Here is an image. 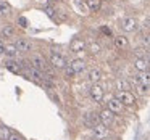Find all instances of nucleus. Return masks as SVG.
Returning a JSON list of instances; mask_svg holds the SVG:
<instances>
[{"mask_svg": "<svg viewBox=\"0 0 150 140\" xmlns=\"http://www.w3.org/2000/svg\"><path fill=\"white\" fill-rule=\"evenodd\" d=\"M91 132H92V137H94L95 140H105L111 135L110 129L102 122H98V124H95L94 127H91Z\"/></svg>", "mask_w": 150, "mask_h": 140, "instance_id": "f257e3e1", "label": "nucleus"}, {"mask_svg": "<svg viewBox=\"0 0 150 140\" xmlns=\"http://www.w3.org/2000/svg\"><path fill=\"white\" fill-rule=\"evenodd\" d=\"M105 108H108V110L113 114H116V116H121L123 111H124V105L121 103L116 97H108L107 101H105Z\"/></svg>", "mask_w": 150, "mask_h": 140, "instance_id": "f03ea898", "label": "nucleus"}, {"mask_svg": "<svg viewBox=\"0 0 150 140\" xmlns=\"http://www.w3.org/2000/svg\"><path fill=\"white\" fill-rule=\"evenodd\" d=\"M89 97L94 103H102L105 100V89L100 84H92V87L89 89Z\"/></svg>", "mask_w": 150, "mask_h": 140, "instance_id": "7ed1b4c3", "label": "nucleus"}, {"mask_svg": "<svg viewBox=\"0 0 150 140\" xmlns=\"http://www.w3.org/2000/svg\"><path fill=\"white\" fill-rule=\"evenodd\" d=\"M115 97L124 105V106H134L136 105V95L132 94L131 90H121V92H116Z\"/></svg>", "mask_w": 150, "mask_h": 140, "instance_id": "20e7f679", "label": "nucleus"}, {"mask_svg": "<svg viewBox=\"0 0 150 140\" xmlns=\"http://www.w3.org/2000/svg\"><path fill=\"white\" fill-rule=\"evenodd\" d=\"M120 27L124 32H134L137 29V20L132 16H124L120 23Z\"/></svg>", "mask_w": 150, "mask_h": 140, "instance_id": "39448f33", "label": "nucleus"}, {"mask_svg": "<svg viewBox=\"0 0 150 140\" xmlns=\"http://www.w3.org/2000/svg\"><path fill=\"white\" fill-rule=\"evenodd\" d=\"M87 44H86V40H82L81 37H74V39L69 42V50H71L73 53H82L87 50Z\"/></svg>", "mask_w": 150, "mask_h": 140, "instance_id": "423d86ee", "label": "nucleus"}, {"mask_svg": "<svg viewBox=\"0 0 150 140\" xmlns=\"http://www.w3.org/2000/svg\"><path fill=\"white\" fill-rule=\"evenodd\" d=\"M132 68L136 69L137 72H144L150 69V61L145 58V56H136L132 61Z\"/></svg>", "mask_w": 150, "mask_h": 140, "instance_id": "0eeeda50", "label": "nucleus"}, {"mask_svg": "<svg viewBox=\"0 0 150 140\" xmlns=\"http://www.w3.org/2000/svg\"><path fill=\"white\" fill-rule=\"evenodd\" d=\"M98 116H100V122L102 124H105L107 127H110V126L115 124V116H116V114H113L108 108H103V110L98 111Z\"/></svg>", "mask_w": 150, "mask_h": 140, "instance_id": "6e6552de", "label": "nucleus"}, {"mask_svg": "<svg viewBox=\"0 0 150 140\" xmlns=\"http://www.w3.org/2000/svg\"><path fill=\"white\" fill-rule=\"evenodd\" d=\"M50 63H52V66H53V68H57V69H65L66 68L65 56L60 55V53H57V52H53L52 55H50Z\"/></svg>", "mask_w": 150, "mask_h": 140, "instance_id": "1a4fd4ad", "label": "nucleus"}, {"mask_svg": "<svg viewBox=\"0 0 150 140\" xmlns=\"http://www.w3.org/2000/svg\"><path fill=\"white\" fill-rule=\"evenodd\" d=\"M113 45L116 50H127V47H129V39H127L124 34H121V36H116L113 40Z\"/></svg>", "mask_w": 150, "mask_h": 140, "instance_id": "9d476101", "label": "nucleus"}, {"mask_svg": "<svg viewBox=\"0 0 150 140\" xmlns=\"http://www.w3.org/2000/svg\"><path fill=\"white\" fill-rule=\"evenodd\" d=\"M102 71L98 68H92V69H89V72H87V81L91 82V84H98V82L102 81Z\"/></svg>", "mask_w": 150, "mask_h": 140, "instance_id": "9b49d317", "label": "nucleus"}, {"mask_svg": "<svg viewBox=\"0 0 150 140\" xmlns=\"http://www.w3.org/2000/svg\"><path fill=\"white\" fill-rule=\"evenodd\" d=\"M31 63H33V68L39 69V71H44V72H45L47 69H49V68H47L45 60H44L40 55H34L33 58H31Z\"/></svg>", "mask_w": 150, "mask_h": 140, "instance_id": "f8f14e48", "label": "nucleus"}, {"mask_svg": "<svg viewBox=\"0 0 150 140\" xmlns=\"http://www.w3.org/2000/svg\"><path fill=\"white\" fill-rule=\"evenodd\" d=\"M132 79L137 82V84H142V85H145V87H150V71L137 72Z\"/></svg>", "mask_w": 150, "mask_h": 140, "instance_id": "ddd939ff", "label": "nucleus"}, {"mask_svg": "<svg viewBox=\"0 0 150 140\" xmlns=\"http://www.w3.org/2000/svg\"><path fill=\"white\" fill-rule=\"evenodd\" d=\"M113 87H115V90H116V92L129 90V89H132V87H131V82L127 81V79H124V77H118L116 81L113 82Z\"/></svg>", "mask_w": 150, "mask_h": 140, "instance_id": "4468645a", "label": "nucleus"}, {"mask_svg": "<svg viewBox=\"0 0 150 140\" xmlns=\"http://www.w3.org/2000/svg\"><path fill=\"white\" fill-rule=\"evenodd\" d=\"M15 45H16L18 52H24V53H26V52H31V50H33V44H31L28 39H18Z\"/></svg>", "mask_w": 150, "mask_h": 140, "instance_id": "2eb2a0df", "label": "nucleus"}, {"mask_svg": "<svg viewBox=\"0 0 150 140\" xmlns=\"http://www.w3.org/2000/svg\"><path fill=\"white\" fill-rule=\"evenodd\" d=\"M69 66L76 71V74H81V72L86 71V61H84V60H81V58L73 60V61L69 63Z\"/></svg>", "mask_w": 150, "mask_h": 140, "instance_id": "dca6fc26", "label": "nucleus"}, {"mask_svg": "<svg viewBox=\"0 0 150 140\" xmlns=\"http://www.w3.org/2000/svg\"><path fill=\"white\" fill-rule=\"evenodd\" d=\"M5 68H7L10 72H13V74H20V72H21L20 63L13 61V60H7V61H5Z\"/></svg>", "mask_w": 150, "mask_h": 140, "instance_id": "f3484780", "label": "nucleus"}, {"mask_svg": "<svg viewBox=\"0 0 150 140\" xmlns=\"http://www.w3.org/2000/svg\"><path fill=\"white\" fill-rule=\"evenodd\" d=\"M28 74H29L36 82H44L45 81V76L42 74V71H39V69H36V68H31L29 71H28Z\"/></svg>", "mask_w": 150, "mask_h": 140, "instance_id": "a211bd4d", "label": "nucleus"}, {"mask_svg": "<svg viewBox=\"0 0 150 140\" xmlns=\"http://www.w3.org/2000/svg\"><path fill=\"white\" fill-rule=\"evenodd\" d=\"M86 7L91 11H98L102 8V0H86Z\"/></svg>", "mask_w": 150, "mask_h": 140, "instance_id": "6ab92c4d", "label": "nucleus"}, {"mask_svg": "<svg viewBox=\"0 0 150 140\" xmlns=\"http://www.w3.org/2000/svg\"><path fill=\"white\" fill-rule=\"evenodd\" d=\"M10 135H11L10 127H7L5 124H0V140H8Z\"/></svg>", "mask_w": 150, "mask_h": 140, "instance_id": "aec40b11", "label": "nucleus"}, {"mask_svg": "<svg viewBox=\"0 0 150 140\" xmlns=\"http://www.w3.org/2000/svg\"><path fill=\"white\" fill-rule=\"evenodd\" d=\"M5 53H7L10 58H13V56H16V53H18V49H16V45L15 44H8L7 45V49H5Z\"/></svg>", "mask_w": 150, "mask_h": 140, "instance_id": "412c9836", "label": "nucleus"}, {"mask_svg": "<svg viewBox=\"0 0 150 140\" xmlns=\"http://www.w3.org/2000/svg\"><path fill=\"white\" fill-rule=\"evenodd\" d=\"M2 36L4 37H13L15 36V27L11 24H7V26L2 29Z\"/></svg>", "mask_w": 150, "mask_h": 140, "instance_id": "4be33fe9", "label": "nucleus"}, {"mask_svg": "<svg viewBox=\"0 0 150 140\" xmlns=\"http://www.w3.org/2000/svg\"><path fill=\"white\" fill-rule=\"evenodd\" d=\"M10 11H11V7L7 4V2H0V15H2V16L10 15Z\"/></svg>", "mask_w": 150, "mask_h": 140, "instance_id": "5701e85b", "label": "nucleus"}, {"mask_svg": "<svg viewBox=\"0 0 150 140\" xmlns=\"http://www.w3.org/2000/svg\"><path fill=\"white\" fill-rule=\"evenodd\" d=\"M87 49L91 50V53H94V55H100V52H102V45H100V44H97V42L91 44Z\"/></svg>", "mask_w": 150, "mask_h": 140, "instance_id": "b1692460", "label": "nucleus"}, {"mask_svg": "<svg viewBox=\"0 0 150 140\" xmlns=\"http://www.w3.org/2000/svg\"><path fill=\"white\" fill-rule=\"evenodd\" d=\"M63 72H65V77H66V79H73V77L76 76V71H74V69H73L69 65H66V68L63 69Z\"/></svg>", "mask_w": 150, "mask_h": 140, "instance_id": "393cba45", "label": "nucleus"}, {"mask_svg": "<svg viewBox=\"0 0 150 140\" xmlns=\"http://www.w3.org/2000/svg\"><path fill=\"white\" fill-rule=\"evenodd\" d=\"M140 42H142V45H144V47L150 49V32L142 34V37H140Z\"/></svg>", "mask_w": 150, "mask_h": 140, "instance_id": "a878e982", "label": "nucleus"}, {"mask_svg": "<svg viewBox=\"0 0 150 140\" xmlns=\"http://www.w3.org/2000/svg\"><path fill=\"white\" fill-rule=\"evenodd\" d=\"M18 24H20V27L26 29V27H28V20L24 16H20V18H18Z\"/></svg>", "mask_w": 150, "mask_h": 140, "instance_id": "bb28decb", "label": "nucleus"}, {"mask_svg": "<svg viewBox=\"0 0 150 140\" xmlns=\"http://www.w3.org/2000/svg\"><path fill=\"white\" fill-rule=\"evenodd\" d=\"M8 140H24L23 135H20L18 132H11V135L8 137Z\"/></svg>", "mask_w": 150, "mask_h": 140, "instance_id": "cd10ccee", "label": "nucleus"}, {"mask_svg": "<svg viewBox=\"0 0 150 140\" xmlns=\"http://www.w3.org/2000/svg\"><path fill=\"white\" fill-rule=\"evenodd\" d=\"M45 13L49 15L50 18H55V10H53V8H50V7H47L45 8Z\"/></svg>", "mask_w": 150, "mask_h": 140, "instance_id": "c85d7f7f", "label": "nucleus"}, {"mask_svg": "<svg viewBox=\"0 0 150 140\" xmlns=\"http://www.w3.org/2000/svg\"><path fill=\"white\" fill-rule=\"evenodd\" d=\"M5 49H7V45L4 44V40H0V55H2V53H5Z\"/></svg>", "mask_w": 150, "mask_h": 140, "instance_id": "c756f323", "label": "nucleus"}, {"mask_svg": "<svg viewBox=\"0 0 150 140\" xmlns=\"http://www.w3.org/2000/svg\"><path fill=\"white\" fill-rule=\"evenodd\" d=\"M102 32H103V34H107L108 37H111V31L108 29V27H102Z\"/></svg>", "mask_w": 150, "mask_h": 140, "instance_id": "7c9ffc66", "label": "nucleus"}, {"mask_svg": "<svg viewBox=\"0 0 150 140\" xmlns=\"http://www.w3.org/2000/svg\"><path fill=\"white\" fill-rule=\"evenodd\" d=\"M144 27H145V29L150 32V18H149V20H145V23H144Z\"/></svg>", "mask_w": 150, "mask_h": 140, "instance_id": "2f4dec72", "label": "nucleus"}, {"mask_svg": "<svg viewBox=\"0 0 150 140\" xmlns=\"http://www.w3.org/2000/svg\"><path fill=\"white\" fill-rule=\"evenodd\" d=\"M145 58L150 61V50H147V53H145Z\"/></svg>", "mask_w": 150, "mask_h": 140, "instance_id": "473e14b6", "label": "nucleus"}]
</instances>
